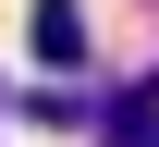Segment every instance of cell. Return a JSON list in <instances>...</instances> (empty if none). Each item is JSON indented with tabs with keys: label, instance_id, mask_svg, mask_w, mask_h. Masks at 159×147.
<instances>
[{
	"label": "cell",
	"instance_id": "6da1fadb",
	"mask_svg": "<svg viewBox=\"0 0 159 147\" xmlns=\"http://www.w3.org/2000/svg\"><path fill=\"white\" fill-rule=\"evenodd\" d=\"M25 37H37L49 74H74V62H86V0H37V25H25Z\"/></svg>",
	"mask_w": 159,
	"mask_h": 147
},
{
	"label": "cell",
	"instance_id": "7a4b0ae2",
	"mask_svg": "<svg viewBox=\"0 0 159 147\" xmlns=\"http://www.w3.org/2000/svg\"><path fill=\"white\" fill-rule=\"evenodd\" d=\"M122 147H159V123H135V135H122Z\"/></svg>",
	"mask_w": 159,
	"mask_h": 147
}]
</instances>
